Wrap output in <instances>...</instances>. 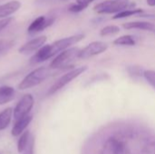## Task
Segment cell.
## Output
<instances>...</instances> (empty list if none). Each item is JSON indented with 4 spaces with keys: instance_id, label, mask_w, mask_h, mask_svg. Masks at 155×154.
I'll return each instance as SVG.
<instances>
[{
    "instance_id": "obj_21",
    "label": "cell",
    "mask_w": 155,
    "mask_h": 154,
    "mask_svg": "<svg viewBox=\"0 0 155 154\" xmlns=\"http://www.w3.org/2000/svg\"><path fill=\"white\" fill-rule=\"evenodd\" d=\"M143 77L153 88H155V71H153V70H144Z\"/></svg>"
},
{
    "instance_id": "obj_8",
    "label": "cell",
    "mask_w": 155,
    "mask_h": 154,
    "mask_svg": "<svg viewBox=\"0 0 155 154\" xmlns=\"http://www.w3.org/2000/svg\"><path fill=\"white\" fill-rule=\"evenodd\" d=\"M108 48V44L104 42L95 41L90 43L88 45H86L84 48L81 49L79 53V59H87L90 57H93L94 55L103 54L105 52Z\"/></svg>"
},
{
    "instance_id": "obj_26",
    "label": "cell",
    "mask_w": 155,
    "mask_h": 154,
    "mask_svg": "<svg viewBox=\"0 0 155 154\" xmlns=\"http://www.w3.org/2000/svg\"><path fill=\"white\" fill-rule=\"evenodd\" d=\"M94 0H76V3L79 5H82L85 7H87L92 2H94Z\"/></svg>"
},
{
    "instance_id": "obj_24",
    "label": "cell",
    "mask_w": 155,
    "mask_h": 154,
    "mask_svg": "<svg viewBox=\"0 0 155 154\" xmlns=\"http://www.w3.org/2000/svg\"><path fill=\"white\" fill-rule=\"evenodd\" d=\"M25 154H34V138L32 136L30 138L29 143L27 147L25 148Z\"/></svg>"
},
{
    "instance_id": "obj_28",
    "label": "cell",
    "mask_w": 155,
    "mask_h": 154,
    "mask_svg": "<svg viewBox=\"0 0 155 154\" xmlns=\"http://www.w3.org/2000/svg\"><path fill=\"white\" fill-rule=\"evenodd\" d=\"M147 4L150 6H155V0H147Z\"/></svg>"
},
{
    "instance_id": "obj_17",
    "label": "cell",
    "mask_w": 155,
    "mask_h": 154,
    "mask_svg": "<svg viewBox=\"0 0 155 154\" xmlns=\"http://www.w3.org/2000/svg\"><path fill=\"white\" fill-rule=\"evenodd\" d=\"M114 44L115 45H123V46H133L136 44V39L134 36L130 34L122 35L118 38H116L114 42Z\"/></svg>"
},
{
    "instance_id": "obj_4",
    "label": "cell",
    "mask_w": 155,
    "mask_h": 154,
    "mask_svg": "<svg viewBox=\"0 0 155 154\" xmlns=\"http://www.w3.org/2000/svg\"><path fill=\"white\" fill-rule=\"evenodd\" d=\"M129 5V0H105L96 4L94 6V11L97 14H118L125 10Z\"/></svg>"
},
{
    "instance_id": "obj_27",
    "label": "cell",
    "mask_w": 155,
    "mask_h": 154,
    "mask_svg": "<svg viewBox=\"0 0 155 154\" xmlns=\"http://www.w3.org/2000/svg\"><path fill=\"white\" fill-rule=\"evenodd\" d=\"M6 45H7V42H5V41L0 40V53H1L3 50L5 49Z\"/></svg>"
},
{
    "instance_id": "obj_5",
    "label": "cell",
    "mask_w": 155,
    "mask_h": 154,
    "mask_svg": "<svg viewBox=\"0 0 155 154\" xmlns=\"http://www.w3.org/2000/svg\"><path fill=\"white\" fill-rule=\"evenodd\" d=\"M87 69H88L87 66H81V67H77V68H74V69L67 72L66 74H64V75H62L49 88V90L47 92V95H53V94H54L56 92H58L59 90H61L62 88H64L65 85H67L68 84H70L73 80H74L78 76H80L82 74H84Z\"/></svg>"
},
{
    "instance_id": "obj_12",
    "label": "cell",
    "mask_w": 155,
    "mask_h": 154,
    "mask_svg": "<svg viewBox=\"0 0 155 154\" xmlns=\"http://www.w3.org/2000/svg\"><path fill=\"white\" fill-rule=\"evenodd\" d=\"M33 120V116L32 115H27V116H25L19 120H16L13 128H12V131H11V134L14 136V137H17V136H20L25 131V129L28 127V125L30 124V123L32 122Z\"/></svg>"
},
{
    "instance_id": "obj_15",
    "label": "cell",
    "mask_w": 155,
    "mask_h": 154,
    "mask_svg": "<svg viewBox=\"0 0 155 154\" xmlns=\"http://www.w3.org/2000/svg\"><path fill=\"white\" fill-rule=\"evenodd\" d=\"M15 91L12 86L3 85L0 86V105H4L13 101L15 98Z\"/></svg>"
},
{
    "instance_id": "obj_3",
    "label": "cell",
    "mask_w": 155,
    "mask_h": 154,
    "mask_svg": "<svg viewBox=\"0 0 155 154\" xmlns=\"http://www.w3.org/2000/svg\"><path fill=\"white\" fill-rule=\"evenodd\" d=\"M80 51L81 49H79L78 47H72V48H68L61 52L51 62L50 68L51 69H64V68L70 66L72 62L74 61L76 58H78Z\"/></svg>"
},
{
    "instance_id": "obj_14",
    "label": "cell",
    "mask_w": 155,
    "mask_h": 154,
    "mask_svg": "<svg viewBox=\"0 0 155 154\" xmlns=\"http://www.w3.org/2000/svg\"><path fill=\"white\" fill-rule=\"evenodd\" d=\"M50 49H49V44L42 46L30 59V64H37L40 63H43L48 59H50Z\"/></svg>"
},
{
    "instance_id": "obj_13",
    "label": "cell",
    "mask_w": 155,
    "mask_h": 154,
    "mask_svg": "<svg viewBox=\"0 0 155 154\" xmlns=\"http://www.w3.org/2000/svg\"><path fill=\"white\" fill-rule=\"evenodd\" d=\"M21 7V3L17 0H12L0 5V18H6L16 12Z\"/></svg>"
},
{
    "instance_id": "obj_18",
    "label": "cell",
    "mask_w": 155,
    "mask_h": 154,
    "mask_svg": "<svg viewBox=\"0 0 155 154\" xmlns=\"http://www.w3.org/2000/svg\"><path fill=\"white\" fill-rule=\"evenodd\" d=\"M31 135L29 131H25L19 137L18 141H17V152L19 153H22L25 152V148L27 147L29 141H30Z\"/></svg>"
},
{
    "instance_id": "obj_22",
    "label": "cell",
    "mask_w": 155,
    "mask_h": 154,
    "mask_svg": "<svg viewBox=\"0 0 155 154\" xmlns=\"http://www.w3.org/2000/svg\"><path fill=\"white\" fill-rule=\"evenodd\" d=\"M127 70H128V73H129L130 75H133V76H141V75H143V72L144 71L139 66H135V65L130 66V67L127 68Z\"/></svg>"
},
{
    "instance_id": "obj_9",
    "label": "cell",
    "mask_w": 155,
    "mask_h": 154,
    "mask_svg": "<svg viewBox=\"0 0 155 154\" xmlns=\"http://www.w3.org/2000/svg\"><path fill=\"white\" fill-rule=\"evenodd\" d=\"M54 22V17H46L45 15H41L37 18H35L28 26V33L29 34H35L38 32H41L47 28L48 26L52 25Z\"/></svg>"
},
{
    "instance_id": "obj_16",
    "label": "cell",
    "mask_w": 155,
    "mask_h": 154,
    "mask_svg": "<svg viewBox=\"0 0 155 154\" xmlns=\"http://www.w3.org/2000/svg\"><path fill=\"white\" fill-rule=\"evenodd\" d=\"M14 115V110L8 107L0 113V131H3L8 127Z\"/></svg>"
},
{
    "instance_id": "obj_1",
    "label": "cell",
    "mask_w": 155,
    "mask_h": 154,
    "mask_svg": "<svg viewBox=\"0 0 155 154\" xmlns=\"http://www.w3.org/2000/svg\"><path fill=\"white\" fill-rule=\"evenodd\" d=\"M100 139L98 154H155V138L147 132L123 128Z\"/></svg>"
},
{
    "instance_id": "obj_10",
    "label": "cell",
    "mask_w": 155,
    "mask_h": 154,
    "mask_svg": "<svg viewBox=\"0 0 155 154\" xmlns=\"http://www.w3.org/2000/svg\"><path fill=\"white\" fill-rule=\"evenodd\" d=\"M46 40H47V38H46L45 35H41V36L35 37V38L28 41L25 44H23L19 48L18 52L20 54H28L33 53L35 51H38L42 46H44V44L46 42Z\"/></svg>"
},
{
    "instance_id": "obj_25",
    "label": "cell",
    "mask_w": 155,
    "mask_h": 154,
    "mask_svg": "<svg viewBox=\"0 0 155 154\" xmlns=\"http://www.w3.org/2000/svg\"><path fill=\"white\" fill-rule=\"evenodd\" d=\"M12 21L11 17H6V18H3L0 19V31H2L3 29H5Z\"/></svg>"
},
{
    "instance_id": "obj_7",
    "label": "cell",
    "mask_w": 155,
    "mask_h": 154,
    "mask_svg": "<svg viewBox=\"0 0 155 154\" xmlns=\"http://www.w3.org/2000/svg\"><path fill=\"white\" fill-rule=\"evenodd\" d=\"M35 104V99L32 94L26 93L25 94L20 101L17 103L14 109V118L15 120H19L25 116L29 115L31 110L33 109Z\"/></svg>"
},
{
    "instance_id": "obj_2",
    "label": "cell",
    "mask_w": 155,
    "mask_h": 154,
    "mask_svg": "<svg viewBox=\"0 0 155 154\" xmlns=\"http://www.w3.org/2000/svg\"><path fill=\"white\" fill-rule=\"evenodd\" d=\"M52 74L50 67H38L29 73L18 84L19 90H27L35 87L45 81Z\"/></svg>"
},
{
    "instance_id": "obj_6",
    "label": "cell",
    "mask_w": 155,
    "mask_h": 154,
    "mask_svg": "<svg viewBox=\"0 0 155 154\" xmlns=\"http://www.w3.org/2000/svg\"><path fill=\"white\" fill-rule=\"evenodd\" d=\"M84 35L83 34H74V35H72V36H68V37H65V38L59 39V40L54 42L53 44H49L51 58L53 56L60 54L61 52L68 49L73 44H75L76 43L80 42L81 40L84 39Z\"/></svg>"
},
{
    "instance_id": "obj_19",
    "label": "cell",
    "mask_w": 155,
    "mask_h": 154,
    "mask_svg": "<svg viewBox=\"0 0 155 154\" xmlns=\"http://www.w3.org/2000/svg\"><path fill=\"white\" fill-rule=\"evenodd\" d=\"M143 12V9H125L124 11L119 12L118 14L114 15L113 16V19H121V18H125V17H130L132 15H135L138 14H142Z\"/></svg>"
},
{
    "instance_id": "obj_11",
    "label": "cell",
    "mask_w": 155,
    "mask_h": 154,
    "mask_svg": "<svg viewBox=\"0 0 155 154\" xmlns=\"http://www.w3.org/2000/svg\"><path fill=\"white\" fill-rule=\"evenodd\" d=\"M123 27L126 30H143V31H149L155 32V25L153 23L148 21H132L123 24Z\"/></svg>"
},
{
    "instance_id": "obj_29",
    "label": "cell",
    "mask_w": 155,
    "mask_h": 154,
    "mask_svg": "<svg viewBox=\"0 0 155 154\" xmlns=\"http://www.w3.org/2000/svg\"><path fill=\"white\" fill-rule=\"evenodd\" d=\"M0 154H1V153H0Z\"/></svg>"
},
{
    "instance_id": "obj_23",
    "label": "cell",
    "mask_w": 155,
    "mask_h": 154,
    "mask_svg": "<svg viewBox=\"0 0 155 154\" xmlns=\"http://www.w3.org/2000/svg\"><path fill=\"white\" fill-rule=\"evenodd\" d=\"M86 7L82 5H79V4H72L69 7H68V10L72 13H79L81 11H83L84 9H85Z\"/></svg>"
},
{
    "instance_id": "obj_20",
    "label": "cell",
    "mask_w": 155,
    "mask_h": 154,
    "mask_svg": "<svg viewBox=\"0 0 155 154\" xmlns=\"http://www.w3.org/2000/svg\"><path fill=\"white\" fill-rule=\"evenodd\" d=\"M120 32V28L117 25H106L104 27H103L100 30V35L101 36H110V35H114Z\"/></svg>"
}]
</instances>
